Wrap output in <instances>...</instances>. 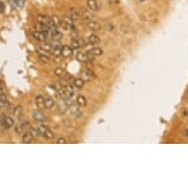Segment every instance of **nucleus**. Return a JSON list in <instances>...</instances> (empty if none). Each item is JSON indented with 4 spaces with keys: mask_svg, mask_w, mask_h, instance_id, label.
<instances>
[{
    "mask_svg": "<svg viewBox=\"0 0 188 189\" xmlns=\"http://www.w3.org/2000/svg\"><path fill=\"white\" fill-rule=\"evenodd\" d=\"M0 126H1L4 130H9V129H12V127L15 126V121L10 115L3 113L1 116H0Z\"/></svg>",
    "mask_w": 188,
    "mask_h": 189,
    "instance_id": "f257e3e1",
    "label": "nucleus"
},
{
    "mask_svg": "<svg viewBox=\"0 0 188 189\" xmlns=\"http://www.w3.org/2000/svg\"><path fill=\"white\" fill-rule=\"evenodd\" d=\"M61 27L65 31H71V32H76V30H77V27L75 25V21L70 17H66V18L61 19Z\"/></svg>",
    "mask_w": 188,
    "mask_h": 189,
    "instance_id": "f03ea898",
    "label": "nucleus"
},
{
    "mask_svg": "<svg viewBox=\"0 0 188 189\" xmlns=\"http://www.w3.org/2000/svg\"><path fill=\"white\" fill-rule=\"evenodd\" d=\"M76 59L83 63H92L94 62V55H92L89 52H84V50H79L76 52Z\"/></svg>",
    "mask_w": 188,
    "mask_h": 189,
    "instance_id": "7ed1b4c3",
    "label": "nucleus"
},
{
    "mask_svg": "<svg viewBox=\"0 0 188 189\" xmlns=\"http://www.w3.org/2000/svg\"><path fill=\"white\" fill-rule=\"evenodd\" d=\"M15 133L17 134H23L25 131H27V129H30V122L27 120H22V117H19V121L15 122Z\"/></svg>",
    "mask_w": 188,
    "mask_h": 189,
    "instance_id": "20e7f679",
    "label": "nucleus"
},
{
    "mask_svg": "<svg viewBox=\"0 0 188 189\" xmlns=\"http://www.w3.org/2000/svg\"><path fill=\"white\" fill-rule=\"evenodd\" d=\"M37 127H39V131H40L41 136H44L46 139H53L54 138V133L45 125V123H39Z\"/></svg>",
    "mask_w": 188,
    "mask_h": 189,
    "instance_id": "39448f33",
    "label": "nucleus"
},
{
    "mask_svg": "<svg viewBox=\"0 0 188 189\" xmlns=\"http://www.w3.org/2000/svg\"><path fill=\"white\" fill-rule=\"evenodd\" d=\"M32 117L37 123H46L48 122V117L43 113L40 109H35L32 111Z\"/></svg>",
    "mask_w": 188,
    "mask_h": 189,
    "instance_id": "423d86ee",
    "label": "nucleus"
},
{
    "mask_svg": "<svg viewBox=\"0 0 188 189\" xmlns=\"http://www.w3.org/2000/svg\"><path fill=\"white\" fill-rule=\"evenodd\" d=\"M62 45L59 40H53L52 41V54L56 57H62Z\"/></svg>",
    "mask_w": 188,
    "mask_h": 189,
    "instance_id": "0eeeda50",
    "label": "nucleus"
},
{
    "mask_svg": "<svg viewBox=\"0 0 188 189\" xmlns=\"http://www.w3.org/2000/svg\"><path fill=\"white\" fill-rule=\"evenodd\" d=\"M31 35L35 40H37L39 42H44V41H48L46 40V36H45V32H41V31H37V30H32L31 31Z\"/></svg>",
    "mask_w": 188,
    "mask_h": 189,
    "instance_id": "6e6552de",
    "label": "nucleus"
},
{
    "mask_svg": "<svg viewBox=\"0 0 188 189\" xmlns=\"http://www.w3.org/2000/svg\"><path fill=\"white\" fill-rule=\"evenodd\" d=\"M37 55H39V59H40V62H43V63H49L50 62V55L48 54V52H45V50L43 49H39L37 50Z\"/></svg>",
    "mask_w": 188,
    "mask_h": 189,
    "instance_id": "1a4fd4ad",
    "label": "nucleus"
},
{
    "mask_svg": "<svg viewBox=\"0 0 188 189\" xmlns=\"http://www.w3.org/2000/svg\"><path fill=\"white\" fill-rule=\"evenodd\" d=\"M87 5L90 12H98L101 9V5H99V3H98V0H88Z\"/></svg>",
    "mask_w": 188,
    "mask_h": 189,
    "instance_id": "9d476101",
    "label": "nucleus"
},
{
    "mask_svg": "<svg viewBox=\"0 0 188 189\" xmlns=\"http://www.w3.org/2000/svg\"><path fill=\"white\" fill-rule=\"evenodd\" d=\"M68 17L72 18L73 21H77V19L81 18V13L77 9H75V8H70L68 9Z\"/></svg>",
    "mask_w": 188,
    "mask_h": 189,
    "instance_id": "9b49d317",
    "label": "nucleus"
},
{
    "mask_svg": "<svg viewBox=\"0 0 188 189\" xmlns=\"http://www.w3.org/2000/svg\"><path fill=\"white\" fill-rule=\"evenodd\" d=\"M72 54H73V49L70 45H63V46H62V57L70 58Z\"/></svg>",
    "mask_w": 188,
    "mask_h": 189,
    "instance_id": "f8f14e48",
    "label": "nucleus"
},
{
    "mask_svg": "<svg viewBox=\"0 0 188 189\" xmlns=\"http://www.w3.org/2000/svg\"><path fill=\"white\" fill-rule=\"evenodd\" d=\"M35 104L37 106L39 109L45 108V96L44 95H37L36 98H35Z\"/></svg>",
    "mask_w": 188,
    "mask_h": 189,
    "instance_id": "ddd939ff",
    "label": "nucleus"
},
{
    "mask_svg": "<svg viewBox=\"0 0 188 189\" xmlns=\"http://www.w3.org/2000/svg\"><path fill=\"white\" fill-rule=\"evenodd\" d=\"M88 27H89V30H92L93 32H97V31H99L102 28V25L98 21H92V22H88L87 23Z\"/></svg>",
    "mask_w": 188,
    "mask_h": 189,
    "instance_id": "4468645a",
    "label": "nucleus"
},
{
    "mask_svg": "<svg viewBox=\"0 0 188 189\" xmlns=\"http://www.w3.org/2000/svg\"><path fill=\"white\" fill-rule=\"evenodd\" d=\"M68 111L70 113L73 115V116H77V117H80L81 115V109H80V106H73V104H71V106H68Z\"/></svg>",
    "mask_w": 188,
    "mask_h": 189,
    "instance_id": "2eb2a0df",
    "label": "nucleus"
},
{
    "mask_svg": "<svg viewBox=\"0 0 188 189\" xmlns=\"http://www.w3.org/2000/svg\"><path fill=\"white\" fill-rule=\"evenodd\" d=\"M81 45H83V41H81L79 37H72L71 39V44H70V46H71L73 50H77L79 48H81Z\"/></svg>",
    "mask_w": 188,
    "mask_h": 189,
    "instance_id": "dca6fc26",
    "label": "nucleus"
},
{
    "mask_svg": "<svg viewBox=\"0 0 188 189\" xmlns=\"http://www.w3.org/2000/svg\"><path fill=\"white\" fill-rule=\"evenodd\" d=\"M9 100H8V96L5 95V93H1V94H0V108H4V109H5V108L9 106Z\"/></svg>",
    "mask_w": 188,
    "mask_h": 189,
    "instance_id": "f3484780",
    "label": "nucleus"
},
{
    "mask_svg": "<svg viewBox=\"0 0 188 189\" xmlns=\"http://www.w3.org/2000/svg\"><path fill=\"white\" fill-rule=\"evenodd\" d=\"M57 109L59 113H66V112L68 111V106L63 102V100H61V102L57 103Z\"/></svg>",
    "mask_w": 188,
    "mask_h": 189,
    "instance_id": "a211bd4d",
    "label": "nucleus"
},
{
    "mask_svg": "<svg viewBox=\"0 0 188 189\" xmlns=\"http://www.w3.org/2000/svg\"><path fill=\"white\" fill-rule=\"evenodd\" d=\"M56 106H57L56 100L49 98V96H45V108H46V109H52V108H54Z\"/></svg>",
    "mask_w": 188,
    "mask_h": 189,
    "instance_id": "6ab92c4d",
    "label": "nucleus"
},
{
    "mask_svg": "<svg viewBox=\"0 0 188 189\" xmlns=\"http://www.w3.org/2000/svg\"><path fill=\"white\" fill-rule=\"evenodd\" d=\"M88 42L95 46V45H98V44L101 42V39H99V36H98V35H94V34H93V35H90V36L88 37Z\"/></svg>",
    "mask_w": 188,
    "mask_h": 189,
    "instance_id": "aec40b11",
    "label": "nucleus"
},
{
    "mask_svg": "<svg viewBox=\"0 0 188 189\" xmlns=\"http://www.w3.org/2000/svg\"><path fill=\"white\" fill-rule=\"evenodd\" d=\"M32 139H34V136H32V134L30 133V131H25V133L22 134V143H31L32 142Z\"/></svg>",
    "mask_w": 188,
    "mask_h": 189,
    "instance_id": "412c9836",
    "label": "nucleus"
},
{
    "mask_svg": "<svg viewBox=\"0 0 188 189\" xmlns=\"http://www.w3.org/2000/svg\"><path fill=\"white\" fill-rule=\"evenodd\" d=\"M89 53L92 54V55H94V57H99V55H102L103 54V49L102 48H98V46H93V48L90 49V50H88Z\"/></svg>",
    "mask_w": 188,
    "mask_h": 189,
    "instance_id": "4be33fe9",
    "label": "nucleus"
},
{
    "mask_svg": "<svg viewBox=\"0 0 188 189\" xmlns=\"http://www.w3.org/2000/svg\"><path fill=\"white\" fill-rule=\"evenodd\" d=\"M76 104H77V106H80V107H85V106L88 104L87 98H85L84 95H77V98H76Z\"/></svg>",
    "mask_w": 188,
    "mask_h": 189,
    "instance_id": "5701e85b",
    "label": "nucleus"
},
{
    "mask_svg": "<svg viewBox=\"0 0 188 189\" xmlns=\"http://www.w3.org/2000/svg\"><path fill=\"white\" fill-rule=\"evenodd\" d=\"M93 77H95L93 69H90V68L84 69V80H90V79H93Z\"/></svg>",
    "mask_w": 188,
    "mask_h": 189,
    "instance_id": "b1692460",
    "label": "nucleus"
},
{
    "mask_svg": "<svg viewBox=\"0 0 188 189\" xmlns=\"http://www.w3.org/2000/svg\"><path fill=\"white\" fill-rule=\"evenodd\" d=\"M29 131H30L31 134H32V136H34V138H40V136H41L40 131H39V127H36V126H30Z\"/></svg>",
    "mask_w": 188,
    "mask_h": 189,
    "instance_id": "393cba45",
    "label": "nucleus"
},
{
    "mask_svg": "<svg viewBox=\"0 0 188 189\" xmlns=\"http://www.w3.org/2000/svg\"><path fill=\"white\" fill-rule=\"evenodd\" d=\"M35 30H37V31H41V32H46V31L49 30V27L44 25V23H39L36 22V25H35Z\"/></svg>",
    "mask_w": 188,
    "mask_h": 189,
    "instance_id": "a878e982",
    "label": "nucleus"
},
{
    "mask_svg": "<svg viewBox=\"0 0 188 189\" xmlns=\"http://www.w3.org/2000/svg\"><path fill=\"white\" fill-rule=\"evenodd\" d=\"M40 49L43 50H45V52H50L52 53V42H48V41H44V42H41V46H40Z\"/></svg>",
    "mask_w": 188,
    "mask_h": 189,
    "instance_id": "bb28decb",
    "label": "nucleus"
},
{
    "mask_svg": "<svg viewBox=\"0 0 188 189\" xmlns=\"http://www.w3.org/2000/svg\"><path fill=\"white\" fill-rule=\"evenodd\" d=\"M73 85H75L77 89H81V88H84L85 81H84V79H80V77H77V79L73 80Z\"/></svg>",
    "mask_w": 188,
    "mask_h": 189,
    "instance_id": "cd10ccee",
    "label": "nucleus"
},
{
    "mask_svg": "<svg viewBox=\"0 0 188 189\" xmlns=\"http://www.w3.org/2000/svg\"><path fill=\"white\" fill-rule=\"evenodd\" d=\"M48 19H49L48 15L39 14L37 17H36V22H39V23H44V25H46V23H48Z\"/></svg>",
    "mask_w": 188,
    "mask_h": 189,
    "instance_id": "c85d7f7f",
    "label": "nucleus"
},
{
    "mask_svg": "<svg viewBox=\"0 0 188 189\" xmlns=\"http://www.w3.org/2000/svg\"><path fill=\"white\" fill-rule=\"evenodd\" d=\"M81 17L84 18V21L85 22H92V21H95V17H94V15L92 14V13H84L83 15H81Z\"/></svg>",
    "mask_w": 188,
    "mask_h": 189,
    "instance_id": "c756f323",
    "label": "nucleus"
},
{
    "mask_svg": "<svg viewBox=\"0 0 188 189\" xmlns=\"http://www.w3.org/2000/svg\"><path fill=\"white\" fill-rule=\"evenodd\" d=\"M22 112H23V108L21 106H15L14 107V113L15 116H18V117H22Z\"/></svg>",
    "mask_w": 188,
    "mask_h": 189,
    "instance_id": "7c9ffc66",
    "label": "nucleus"
},
{
    "mask_svg": "<svg viewBox=\"0 0 188 189\" xmlns=\"http://www.w3.org/2000/svg\"><path fill=\"white\" fill-rule=\"evenodd\" d=\"M54 75L58 76V77H62V76L65 75V69L61 68V67H57L56 69H54Z\"/></svg>",
    "mask_w": 188,
    "mask_h": 189,
    "instance_id": "2f4dec72",
    "label": "nucleus"
},
{
    "mask_svg": "<svg viewBox=\"0 0 188 189\" xmlns=\"http://www.w3.org/2000/svg\"><path fill=\"white\" fill-rule=\"evenodd\" d=\"M52 21L54 23V26H57V27H61V19L57 17V15H53L52 17Z\"/></svg>",
    "mask_w": 188,
    "mask_h": 189,
    "instance_id": "473e14b6",
    "label": "nucleus"
},
{
    "mask_svg": "<svg viewBox=\"0 0 188 189\" xmlns=\"http://www.w3.org/2000/svg\"><path fill=\"white\" fill-rule=\"evenodd\" d=\"M66 143H67V139L63 138V136H61V138L57 139V144H66Z\"/></svg>",
    "mask_w": 188,
    "mask_h": 189,
    "instance_id": "72a5a7b5",
    "label": "nucleus"
},
{
    "mask_svg": "<svg viewBox=\"0 0 188 189\" xmlns=\"http://www.w3.org/2000/svg\"><path fill=\"white\" fill-rule=\"evenodd\" d=\"M17 5L19 8H22L23 5H25V0H17Z\"/></svg>",
    "mask_w": 188,
    "mask_h": 189,
    "instance_id": "f704fd0d",
    "label": "nucleus"
},
{
    "mask_svg": "<svg viewBox=\"0 0 188 189\" xmlns=\"http://www.w3.org/2000/svg\"><path fill=\"white\" fill-rule=\"evenodd\" d=\"M182 135L184 138H188V129H186V130H183V133H182Z\"/></svg>",
    "mask_w": 188,
    "mask_h": 189,
    "instance_id": "c9c22d12",
    "label": "nucleus"
},
{
    "mask_svg": "<svg viewBox=\"0 0 188 189\" xmlns=\"http://www.w3.org/2000/svg\"><path fill=\"white\" fill-rule=\"evenodd\" d=\"M4 8H5V7H4V4H3V3H0V12H1V13H4V10H5Z\"/></svg>",
    "mask_w": 188,
    "mask_h": 189,
    "instance_id": "e433bc0d",
    "label": "nucleus"
},
{
    "mask_svg": "<svg viewBox=\"0 0 188 189\" xmlns=\"http://www.w3.org/2000/svg\"><path fill=\"white\" fill-rule=\"evenodd\" d=\"M183 116H184V117H186V116H188V111H184V113H183Z\"/></svg>",
    "mask_w": 188,
    "mask_h": 189,
    "instance_id": "4c0bfd02",
    "label": "nucleus"
},
{
    "mask_svg": "<svg viewBox=\"0 0 188 189\" xmlns=\"http://www.w3.org/2000/svg\"><path fill=\"white\" fill-rule=\"evenodd\" d=\"M140 1H143V0H140Z\"/></svg>",
    "mask_w": 188,
    "mask_h": 189,
    "instance_id": "58836bf2",
    "label": "nucleus"
}]
</instances>
